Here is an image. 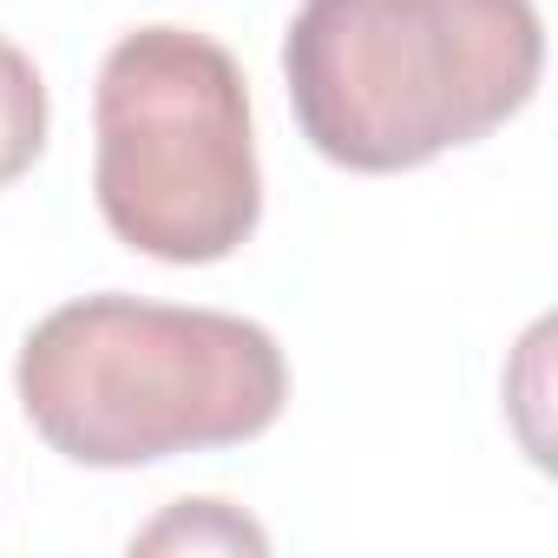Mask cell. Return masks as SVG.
<instances>
[{
	"label": "cell",
	"mask_w": 558,
	"mask_h": 558,
	"mask_svg": "<svg viewBox=\"0 0 558 558\" xmlns=\"http://www.w3.org/2000/svg\"><path fill=\"white\" fill-rule=\"evenodd\" d=\"M263 551V525H250L243 512H230L223 499H184L171 506L151 532L132 538V551Z\"/></svg>",
	"instance_id": "5"
},
{
	"label": "cell",
	"mask_w": 558,
	"mask_h": 558,
	"mask_svg": "<svg viewBox=\"0 0 558 558\" xmlns=\"http://www.w3.org/2000/svg\"><path fill=\"white\" fill-rule=\"evenodd\" d=\"M545 73L532 0H303L283 80L303 138L349 171H414L499 132Z\"/></svg>",
	"instance_id": "1"
},
{
	"label": "cell",
	"mask_w": 558,
	"mask_h": 558,
	"mask_svg": "<svg viewBox=\"0 0 558 558\" xmlns=\"http://www.w3.org/2000/svg\"><path fill=\"white\" fill-rule=\"evenodd\" d=\"M14 388L34 434L73 466H151L256 440L283 414L290 368L263 323L86 296L34 323Z\"/></svg>",
	"instance_id": "2"
},
{
	"label": "cell",
	"mask_w": 558,
	"mask_h": 558,
	"mask_svg": "<svg viewBox=\"0 0 558 558\" xmlns=\"http://www.w3.org/2000/svg\"><path fill=\"white\" fill-rule=\"evenodd\" d=\"M93 197L106 230L158 263H217L263 217L243 66L191 27L125 34L93 93Z\"/></svg>",
	"instance_id": "3"
},
{
	"label": "cell",
	"mask_w": 558,
	"mask_h": 558,
	"mask_svg": "<svg viewBox=\"0 0 558 558\" xmlns=\"http://www.w3.org/2000/svg\"><path fill=\"white\" fill-rule=\"evenodd\" d=\"M40 145H47V86L14 40H0V191L40 158Z\"/></svg>",
	"instance_id": "4"
}]
</instances>
